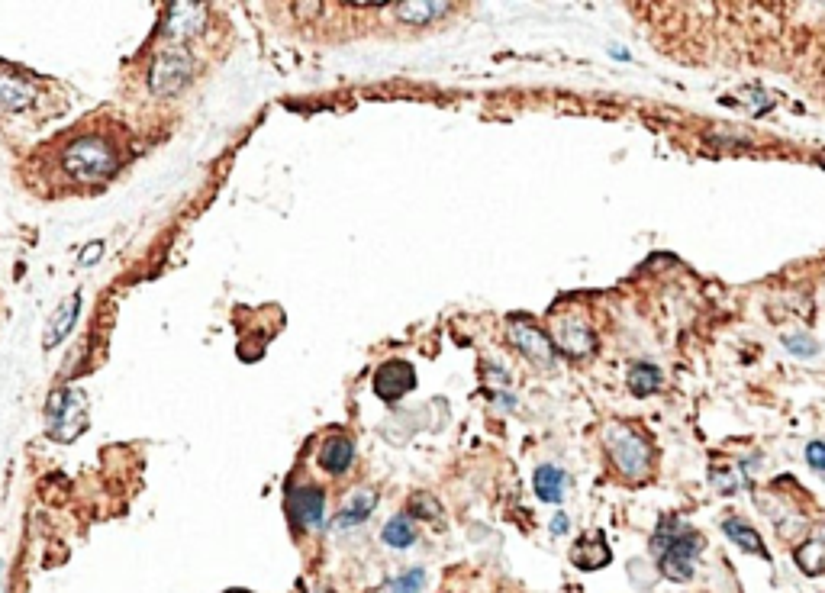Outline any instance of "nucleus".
Masks as SVG:
<instances>
[{"label": "nucleus", "mask_w": 825, "mask_h": 593, "mask_svg": "<svg viewBox=\"0 0 825 593\" xmlns=\"http://www.w3.org/2000/svg\"><path fill=\"white\" fill-rule=\"evenodd\" d=\"M78 310H81V294H71V297L62 303V307L55 310L52 320H49L46 336H42V349L52 352L55 345L65 342V336L71 332V326H75V320H78Z\"/></svg>", "instance_id": "ddd939ff"}, {"label": "nucleus", "mask_w": 825, "mask_h": 593, "mask_svg": "<svg viewBox=\"0 0 825 593\" xmlns=\"http://www.w3.org/2000/svg\"><path fill=\"white\" fill-rule=\"evenodd\" d=\"M610 558H613V552H610V545H606L603 532H587L571 545V564L581 571H600L610 564Z\"/></svg>", "instance_id": "9d476101"}, {"label": "nucleus", "mask_w": 825, "mask_h": 593, "mask_svg": "<svg viewBox=\"0 0 825 593\" xmlns=\"http://www.w3.org/2000/svg\"><path fill=\"white\" fill-rule=\"evenodd\" d=\"M626 384H629V390L635 397H651L664 387V374H661L658 365H651V361H635V365L629 368Z\"/></svg>", "instance_id": "a211bd4d"}, {"label": "nucleus", "mask_w": 825, "mask_h": 593, "mask_svg": "<svg viewBox=\"0 0 825 593\" xmlns=\"http://www.w3.org/2000/svg\"><path fill=\"white\" fill-rule=\"evenodd\" d=\"M700 548L703 535L680 516H664L655 535H651V552L658 555V571L674 584H687L693 577Z\"/></svg>", "instance_id": "f257e3e1"}, {"label": "nucleus", "mask_w": 825, "mask_h": 593, "mask_svg": "<svg viewBox=\"0 0 825 593\" xmlns=\"http://www.w3.org/2000/svg\"><path fill=\"white\" fill-rule=\"evenodd\" d=\"M194 75V62L187 52H162L149 68V88L158 97L178 94Z\"/></svg>", "instance_id": "39448f33"}, {"label": "nucleus", "mask_w": 825, "mask_h": 593, "mask_svg": "<svg viewBox=\"0 0 825 593\" xmlns=\"http://www.w3.org/2000/svg\"><path fill=\"white\" fill-rule=\"evenodd\" d=\"M46 419H49V436L55 442H71L78 439L84 426H88V397L84 390H55L46 403Z\"/></svg>", "instance_id": "20e7f679"}, {"label": "nucleus", "mask_w": 825, "mask_h": 593, "mask_svg": "<svg viewBox=\"0 0 825 593\" xmlns=\"http://www.w3.org/2000/svg\"><path fill=\"white\" fill-rule=\"evenodd\" d=\"M603 442H606V452H610L613 465L622 477H629V481H642L651 468V445L635 436L632 429L626 426H606L603 432Z\"/></svg>", "instance_id": "7ed1b4c3"}, {"label": "nucleus", "mask_w": 825, "mask_h": 593, "mask_svg": "<svg viewBox=\"0 0 825 593\" xmlns=\"http://www.w3.org/2000/svg\"><path fill=\"white\" fill-rule=\"evenodd\" d=\"M722 532H726V539L735 542L738 548H742V552L755 555V558H761V561H771V555H767V545L761 542V532H758L755 526H751L748 519H742V516H726V519H722Z\"/></svg>", "instance_id": "f8f14e48"}, {"label": "nucleus", "mask_w": 825, "mask_h": 593, "mask_svg": "<svg viewBox=\"0 0 825 593\" xmlns=\"http://www.w3.org/2000/svg\"><path fill=\"white\" fill-rule=\"evenodd\" d=\"M355 465V445L345 436H329L320 445V468L329 474H345Z\"/></svg>", "instance_id": "2eb2a0df"}, {"label": "nucleus", "mask_w": 825, "mask_h": 593, "mask_svg": "<svg viewBox=\"0 0 825 593\" xmlns=\"http://www.w3.org/2000/svg\"><path fill=\"white\" fill-rule=\"evenodd\" d=\"M448 10L452 7L436 4V0H429V4H397V17L403 23H429V20L442 17V13H448Z\"/></svg>", "instance_id": "412c9836"}, {"label": "nucleus", "mask_w": 825, "mask_h": 593, "mask_svg": "<svg viewBox=\"0 0 825 593\" xmlns=\"http://www.w3.org/2000/svg\"><path fill=\"white\" fill-rule=\"evenodd\" d=\"M784 349L796 358H816L819 342L809 332H790V336H784Z\"/></svg>", "instance_id": "4be33fe9"}, {"label": "nucleus", "mask_w": 825, "mask_h": 593, "mask_svg": "<svg viewBox=\"0 0 825 593\" xmlns=\"http://www.w3.org/2000/svg\"><path fill=\"white\" fill-rule=\"evenodd\" d=\"M806 465L813 471L825 474V442H809L806 445Z\"/></svg>", "instance_id": "b1692460"}, {"label": "nucleus", "mask_w": 825, "mask_h": 593, "mask_svg": "<svg viewBox=\"0 0 825 593\" xmlns=\"http://www.w3.org/2000/svg\"><path fill=\"white\" fill-rule=\"evenodd\" d=\"M793 561H796V568H800L803 574H809V577L825 574V523L809 535L806 542L796 545Z\"/></svg>", "instance_id": "4468645a"}, {"label": "nucleus", "mask_w": 825, "mask_h": 593, "mask_svg": "<svg viewBox=\"0 0 825 593\" xmlns=\"http://www.w3.org/2000/svg\"><path fill=\"white\" fill-rule=\"evenodd\" d=\"M207 23V10L200 4H171L165 20H162V36L165 42H191Z\"/></svg>", "instance_id": "423d86ee"}, {"label": "nucleus", "mask_w": 825, "mask_h": 593, "mask_svg": "<svg viewBox=\"0 0 825 593\" xmlns=\"http://www.w3.org/2000/svg\"><path fill=\"white\" fill-rule=\"evenodd\" d=\"M610 55H613V59H629V52L626 49H616V46L610 49Z\"/></svg>", "instance_id": "cd10ccee"}, {"label": "nucleus", "mask_w": 825, "mask_h": 593, "mask_svg": "<svg viewBox=\"0 0 825 593\" xmlns=\"http://www.w3.org/2000/svg\"><path fill=\"white\" fill-rule=\"evenodd\" d=\"M100 255H104V242H91V245H84V252H81V265H94Z\"/></svg>", "instance_id": "a878e982"}, {"label": "nucleus", "mask_w": 825, "mask_h": 593, "mask_svg": "<svg viewBox=\"0 0 825 593\" xmlns=\"http://www.w3.org/2000/svg\"><path fill=\"white\" fill-rule=\"evenodd\" d=\"M291 506L300 526L323 529L326 523V494L320 487H297L291 490Z\"/></svg>", "instance_id": "9b49d317"}, {"label": "nucleus", "mask_w": 825, "mask_h": 593, "mask_svg": "<svg viewBox=\"0 0 825 593\" xmlns=\"http://www.w3.org/2000/svg\"><path fill=\"white\" fill-rule=\"evenodd\" d=\"M535 497L542 503H561L564 500V487H568V474H564L558 465H539L535 468Z\"/></svg>", "instance_id": "f3484780"}, {"label": "nucleus", "mask_w": 825, "mask_h": 593, "mask_svg": "<svg viewBox=\"0 0 825 593\" xmlns=\"http://www.w3.org/2000/svg\"><path fill=\"white\" fill-rule=\"evenodd\" d=\"M568 529H571V519L564 516V513H555V519H552V535H568Z\"/></svg>", "instance_id": "bb28decb"}, {"label": "nucleus", "mask_w": 825, "mask_h": 593, "mask_svg": "<svg viewBox=\"0 0 825 593\" xmlns=\"http://www.w3.org/2000/svg\"><path fill=\"white\" fill-rule=\"evenodd\" d=\"M62 168H65V175L78 184H100V181L113 178V171L120 168V155L107 139L81 136L65 149Z\"/></svg>", "instance_id": "f03ea898"}, {"label": "nucleus", "mask_w": 825, "mask_h": 593, "mask_svg": "<svg viewBox=\"0 0 825 593\" xmlns=\"http://www.w3.org/2000/svg\"><path fill=\"white\" fill-rule=\"evenodd\" d=\"M36 100V88L10 71H0V107L4 110H26Z\"/></svg>", "instance_id": "dca6fc26"}, {"label": "nucleus", "mask_w": 825, "mask_h": 593, "mask_svg": "<svg viewBox=\"0 0 825 593\" xmlns=\"http://www.w3.org/2000/svg\"><path fill=\"white\" fill-rule=\"evenodd\" d=\"M555 342H558V349L564 355H571V358H584V355L593 352V345H597V339H593V329L584 320H574V316L555 323Z\"/></svg>", "instance_id": "1a4fd4ad"}, {"label": "nucleus", "mask_w": 825, "mask_h": 593, "mask_svg": "<svg viewBox=\"0 0 825 593\" xmlns=\"http://www.w3.org/2000/svg\"><path fill=\"white\" fill-rule=\"evenodd\" d=\"M423 584H426V571H407L403 577H397L394 587H390V593H423Z\"/></svg>", "instance_id": "5701e85b"}, {"label": "nucleus", "mask_w": 825, "mask_h": 593, "mask_svg": "<svg viewBox=\"0 0 825 593\" xmlns=\"http://www.w3.org/2000/svg\"><path fill=\"white\" fill-rule=\"evenodd\" d=\"M374 503H378V497H374V490H358V494L349 500V506L339 513L336 519V529H345V526H358V523H365V519L371 516L374 510Z\"/></svg>", "instance_id": "6ab92c4d"}, {"label": "nucleus", "mask_w": 825, "mask_h": 593, "mask_svg": "<svg viewBox=\"0 0 825 593\" xmlns=\"http://www.w3.org/2000/svg\"><path fill=\"white\" fill-rule=\"evenodd\" d=\"M410 503H413V510H410L413 516H439V506H436V500L426 497V494H416Z\"/></svg>", "instance_id": "393cba45"}, {"label": "nucleus", "mask_w": 825, "mask_h": 593, "mask_svg": "<svg viewBox=\"0 0 825 593\" xmlns=\"http://www.w3.org/2000/svg\"><path fill=\"white\" fill-rule=\"evenodd\" d=\"M510 342L532 361V365H539V368H555V345H552V339H548L542 329H535V326H529V323L513 320V323H510Z\"/></svg>", "instance_id": "0eeeda50"}, {"label": "nucleus", "mask_w": 825, "mask_h": 593, "mask_svg": "<svg viewBox=\"0 0 825 593\" xmlns=\"http://www.w3.org/2000/svg\"><path fill=\"white\" fill-rule=\"evenodd\" d=\"M416 384V371L407 365V361H384V365L374 371V394H378L384 403H394L400 400L407 390H413Z\"/></svg>", "instance_id": "6e6552de"}, {"label": "nucleus", "mask_w": 825, "mask_h": 593, "mask_svg": "<svg viewBox=\"0 0 825 593\" xmlns=\"http://www.w3.org/2000/svg\"><path fill=\"white\" fill-rule=\"evenodd\" d=\"M381 539L390 545V548H410L416 542V526L410 516H394L390 523L384 526Z\"/></svg>", "instance_id": "aec40b11"}]
</instances>
